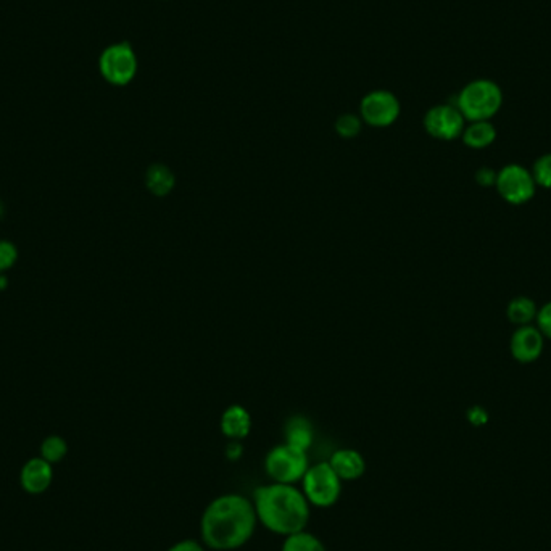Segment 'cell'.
I'll return each instance as SVG.
<instances>
[{"instance_id":"8","label":"cell","mask_w":551,"mask_h":551,"mask_svg":"<svg viewBox=\"0 0 551 551\" xmlns=\"http://www.w3.org/2000/svg\"><path fill=\"white\" fill-rule=\"evenodd\" d=\"M424 128L438 140H455L461 138L466 128V120L456 105H436L424 116Z\"/></svg>"},{"instance_id":"16","label":"cell","mask_w":551,"mask_h":551,"mask_svg":"<svg viewBox=\"0 0 551 551\" xmlns=\"http://www.w3.org/2000/svg\"><path fill=\"white\" fill-rule=\"evenodd\" d=\"M537 308L536 302L528 297H514L508 306H506V316L510 322L516 324L518 328L519 326H528L530 322L534 321L537 318Z\"/></svg>"},{"instance_id":"26","label":"cell","mask_w":551,"mask_h":551,"mask_svg":"<svg viewBox=\"0 0 551 551\" xmlns=\"http://www.w3.org/2000/svg\"><path fill=\"white\" fill-rule=\"evenodd\" d=\"M469 421L473 422L474 426H481L483 422H487V414L483 411V408H473L469 411Z\"/></svg>"},{"instance_id":"13","label":"cell","mask_w":551,"mask_h":551,"mask_svg":"<svg viewBox=\"0 0 551 551\" xmlns=\"http://www.w3.org/2000/svg\"><path fill=\"white\" fill-rule=\"evenodd\" d=\"M250 429H252L250 414L242 406H230L222 414L221 430L224 436L239 440L248 436Z\"/></svg>"},{"instance_id":"20","label":"cell","mask_w":551,"mask_h":551,"mask_svg":"<svg viewBox=\"0 0 551 551\" xmlns=\"http://www.w3.org/2000/svg\"><path fill=\"white\" fill-rule=\"evenodd\" d=\"M537 185L551 191V153H545L537 158L532 168Z\"/></svg>"},{"instance_id":"12","label":"cell","mask_w":551,"mask_h":551,"mask_svg":"<svg viewBox=\"0 0 551 551\" xmlns=\"http://www.w3.org/2000/svg\"><path fill=\"white\" fill-rule=\"evenodd\" d=\"M330 467L334 469L340 481H357L366 471V461L357 450H339L330 456Z\"/></svg>"},{"instance_id":"10","label":"cell","mask_w":551,"mask_h":551,"mask_svg":"<svg viewBox=\"0 0 551 551\" xmlns=\"http://www.w3.org/2000/svg\"><path fill=\"white\" fill-rule=\"evenodd\" d=\"M545 337L537 330V326L528 324L519 326L514 330L511 340H510V352L513 358L519 363H534L538 360L544 353Z\"/></svg>"},{"instance_id":"1","label":"cell","mask_w":551,"mask_h":551,"mask_svg":"<svg viewBox=\"0 0 551 551\" xmlns=\"http://www.w3.org/2000/svg\"><path fill=\"white\" fill-rule=\"evenodd\" d=\"M253 501L242 495L228 493L214 498L202 516V538L212 550L240 548L252 538L257 528Z\"/></svg>"},{"instance_id":"9","label":"cell","mask_w":551,"mask_h":551,"mask_svg":"<svg viewBox=\"0 0 551 551\" xmlns=\"http://www.w3.org/2000/svg\"><path fill=\"white\" fill-rule=\"evenodd\" d=\"M361 118L375 128H385L397 122L400 102L389 91H373L361 100Z\"/></svg>"},{"instance_id":"14","label":"cell","mask_w":551,"mask_h":551,"mask_svg":"<svg viewBox=\"0 0 551 551\" xmlns=\"http://www.w3.org/2000/svg\"><path fill=\"white\" fill-rule=\"evenodd\" d=\"M461 138L469 149L483 150L495 142L497 130L490 122H469Z\"/></svg>"},{"instance_id":"18","label":"cell","mask_w":551,"mask_h":551,"mask_svg":"<svg viewBox=\"0 0 551 551\" xmlns=\"http://www.w3.org/2000/svg\"><path fill=\"white\" fill-rule=\"evenodd\" d=\"M281 551H328L318 537L300 530L297 534L285 537Z\"/></svg>"},{"instance_id":"17","label":"cell","mask_w":551,"mask_h":551,"mask_svg":"<svg viewBox=\"0 0 551 551\" xmlns=\"http://www.w3.org/2000/svg\"><path fill=\"white\" fill-rule=\"evenodd\" d=\"M147 187L155 195L163 197L175 187V175L163 165H153L152 168L147 171Z\"/></svg>"},{"instance_id":"3","label":"cell","mask_w":551,"mask_h":551,"mask_svg":"<svg viewBox=\"0 0 551 551\" xmlns=\"http://www.w3.org/2000/svg\"><path fill=\"white\" fill-rule=\"evenodd\" d=\"M456 107L466 122H490L503 107V91L492 79H474L459 92Z\"/></svg>"},{"instance_id":"24","label":"cell","mask_w":551,"mask_h":551,"mask_svg":"<svg viewBox=\"0 0 551 551\" xmlns=\"http://www.w3.org/2000/svg\"><path fill=\"white\" fill-rule=\"evenodd\" d=\"M475 181L481 184L483 187H495V183H497V171H493L492 168H481L477 171V175H475Z\"/></svg>"},{"instance_id":"15","label":"cell","mask_w":551,"mask_h":551,"mask_svg":"<svg viewBox=\"0 0 551 551\" xmlns=\"http://www.w3.org/2000/svg\"><path fill=\"white\" fill-rule=\"evenodd\" d=\"M313 442V429L305 418H294L285 429V444L306 452Z\"/></svg>"},{"instance_id":"27","label":"cell","mask_w":551,"mask_h":551,"mask_svg":"<svg viewBox=\"0 0 551 551\" xmlns=\"http://www.w3.org/2000/svg\"><path fill=\"white\" fill-rule=\"evenodd\" d=\"M240 453H242V447H240L238 442H234V444H230V447H228V456H230V458H239Z\"/></svg>"},{"instance_id":"7","label":"cell","mask_w":551,"mask_h":551,"mask_svg":"<svg viewBox=\"0 0 551 551\" xmlns=\"http://www.w3.org/2000/svg\"><path fill=\"white\" fill-rule=\"evenodd\" d=\"M100 73L108 83L126 86L138 73V57L128 42L107 47L99 61Z\"/></svg>"},{"instance_id":"6","label":"cell","mask_w":551,"mask_h":551,"mask_svg":"<svg viewBox=\"0 0 551 551\" xmlns=\"http://www.w3.org/2000/svg\"><path fill=\"white\" fill-rule=\"evenodd\" d=\"M500 197L511 205H524L534 199L537 183L532 171L524 168L522 165H506L497 171L495 183Z\"/></svg>"},{"instance_id":"2","label":"cell","mask_w":551,"mask_h":551,"mask_svg":"<svg viewBox=\"0 0 551 551\" xmlns=\"http://www.w3.org/2000/svg\"><path fill=\"white\" fill-rule=\"evenodd\" d=\"M253 506L258 522L279 536L305 530L310 520V503L303 492L292 483L258 487L253 493Z\"/></svg>"},{"instance_id":"11","label":"cell","mask_w":551,"mask_h":551,"mask_svg":"<svg viewBox=\"0 0 551 551\" xmlns=\"http://www.w3.org/2000/svg\"><path fill=\"white\" fill-rule=\"evenodd\" d=\"M54 471L50 463L44 458H32L22 469V485L30 493H42L52 483Z\"/></svg>"},{"instance_id":"21","label":"cell","mask_w":551,"mask_h":551,"mask_svg":"<svg viewBox=\"0 0 551 551\" xmlns=\"http://www.w3.org/2000/svg\"><path fill=\"white\" fill-rule=\"evenodd\" d=\"M336 131L342 138H357L360 134L361 120L358 116L350 115V113L342 115L336 122Z\"/></svg>"},{"instance_id":"23","label":"cell","mask_w":551,"mask_h":551,"mask_svg":"<svg viewBox=\"0 0 551 551\" xmlns=\"http://www.w3.org/2000/svg\"><path fill=\"white\" fill-rule=\"evenodd\" d=\"M537 330L542 332L545 339H551V302H546L537 312Z\"/></svg>"},{"instance_id":"19","label":"cell","mask_w":551,"mask_h":551,"mask_svg":"<svg viewBox=\"0 0 551 551\" xmlns=\"http://www.w3.org/2000/svg\"><path fill=\"white\" fill-rule=\"evenodd\" d=\"M67 452H68V447H67V442H65L61 437H47L46 440H44V444L41 447L42 458L49 461L50 465L65 458Z\"/></svg>"},{"instance_id":"22","label":"cell","mask_w":551,"mask_h":551,"mask_svg":"<svg viewBox=\"0 0 551 551\" xmlns=\"http://www.w3.org/2000/svg\"><path fill=\"white\" fill-rule=\"evenodd\" d=\"M18 260V250L15 245L7 240H0V275L12 268Z\"/></svg>"},{"instance_id":"25","label":"cell","mask_w":551,"mask_h":551,"mask_svg":"<svg viewBox=\"0 0 551 551\" xmlns=\"http://www.w3.org/2000/svg\"><path fill=\"white\" fill-rule=\"evenodd\" d=\"M168 551H207L203 548V545H200L195 540H183L173 545Z\"/></svg>"},{"instance_id":"4","label":"cell","mask_w":551,"mask_h":551,"mask_svg":"<svg viewBox=\"0 0 551 551\" xmlns=\"http://www.w3.org/2000/svg\"><path fill=\"white\" fill-rule=\"evenodd\" d=\"M302 492L310 505L330 508L336 505L342 493V481L330 463H318L308 467L302 479Z\"/></svg>"},{"instance_id":"5","label":"cell","mask_w":551,"mask_h":551,"mask_svg":"<svg viewBox=\"0 0 551 551\" xmlns=\"http://www.w3.org/2000/svg\"><path fill=\"white\" fill-rule=\"evenodd\" d=\"M306 452L294 448L291 445H279L268 453L265 459V469L273 483H294L303 479L308 471Z\"/></svg>"}]
</instances>
